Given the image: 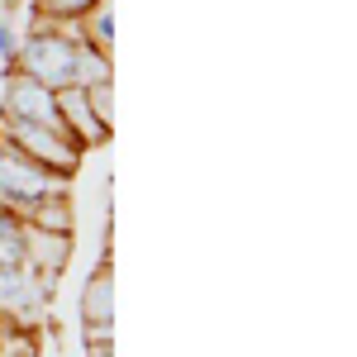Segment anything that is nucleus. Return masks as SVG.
I'll return each instance as SVG.
<instances>
[{
	"mask_svg": "<svg viewBox=\"0 0 357 357\" xmlns=\"http://www.w3.org/2000/svg\"><path fill=\"white\" fill-rule=\"evenodd\" d=\"M77 33H57V29H24V43L10 62V72H24L29 82L62 91L72 86V67H77Z\"/></svg>",
	"mask_w": 357,
	"mask_h": 357,
	"instance_id": "1",
	"label": "nucleus"
},
{
	"mask_svg": "<svg viewBox=\"0 0 357 357\" xmlns=\"http://www.w3.org/2000/svg\"><path fill=\"white\" fill-rule=\"evenodd\" d=\"M67 181H72V176H57V172H48V167H38L33 158H24L20 148L0 143V210L24 215L38 195L67 191Z\"/></svg>",
	"mask_w": 357,
	"mask_h": 357,
	"instance_id": "2",
	"label": "nucleus"
},
{
	"mask_svg": "<svg viewBox=\"0 0 357 357\" xmlns=\"http://www.w3.org/2000/svg\"><path fill=\"white\" fill-rule=\"evenodd\" d=\"M0 143L20 148L24 158H33L38 167H48L57 176H72L82 167V148L62 129H48V124H20V119H0Z\"/></svg>",
	"mask_w": 357,
	"mask_h": 357,
	"instance_id": "3",
	"label": "nucleus"
},
{
	"mask_svg": "<svg viewBox=\"0 0 357 357\" xmlns=\"http://www.w3.org/2000/svg\"><path fill=\"white\" fill-rule=\"evenodd\" d=\"M0 119H20V124H48V129H62V119H57V91L29 82L24 72H5Z\"/></svg>",
	"mask_w": 357,
	"mask_h": 357,
	"instance_id": "4",
	"label": "nucleus"
},
{
	"mask_svg": "<svg viewBox=\"0 0 357 357\" xmlns=\"http://www.w3.org/2000/svg\"><path fill=\"white\" fill-rule=\"evenodd\" d=\"M48 301L43 281L33 276V267H0V319H15V324H33L38 319V305Z\"/></svg>",
	"mask_w": 357,
	"mask_h": 357,
	"instance_id": "5",
	"label": "nucleus"
},
{
	"mask_svg": "<svg viewBox=\"0 0 357 357\" xmlns=\"http://www.w3.org/2000/svg\"><path fill=\"white\" fill-rule=\"evenodd\" d=\"M57 119H62V134L72 138L77 148H100L110 143V129L91 114V100H86V86H62L57 91Z\"/></svg>",
	"mask_w": 357,
	"mask_h": 357,
	"instance_id": "6",
	"label": "nucleus"
},
{
	"mask_svg": "<svg viewBox=\"0 0 357 357\" xmlns=\"http://www.w3.org/2000/svg\"><path fill=\"white\" fill-rule=\"evenodd\" d=\"M24 243H29V267L33 276L43 281V291H53L57 272L67 267V257H72V234H43V229H29L24 224Z\"/></svg>",
	"mask_w": 357,
	"mask_h": 357,
	"instance_id": "7",
	"label": "nucleus"
},
{
	"mask_svg": "<svg viewBox=\"0 0 357 357\" xmlns=\"http://www.w3.org/2000/svg\"><path fill=\"white\" fill-rule=\"evenodd\" d=\"M82 324H114V267L110 252L82 286Z\"/></svg>",
	"mask_w": 357,
	"mask_h": 357,
	"instance_id": "8",
	"label": "nucleus"
},
{
	"mask_svg": "<svg viewBox=\"0 0 357 357\" xmlns=\"http://www.w3.org/2000/svg\"><path fill=\"white\" fill-rule=\"evenodd\" d=\"M20 220L29 229H43V234H72L77 229V215H72V191H48L29 205Z\"/></svg>",
	"mask_w": 357,
	"mask_h": 357,
	"instance_id": "9",
	"label": "nucleus"
},
{
	"mask_svg": "<svg viewBox=\"0 0 357 357\" xmlns=\"http://www.w3.org/2000/svg\"><path fill=\"white\" fill-rule=\"evenodd\" d=\"M77 38L91 43V48H100V53H110L114 48V5L110 0H100L86 20H77Z\"/></svg>",
	"mask_w": 357,
	"mask_h": 357,
	"instance_id": "10",
	"label": "nucleus"
},
{
	"mask_svg": "<svg viewBox=\"0 0 357 357\" xmlns=\"http://www.w3.org/2000/svg\"><path fill=\"white\" fill-rule=\"evenodd\" d=\"M114 82L110 53L91 48V43H77V67H72V86H105Z\"/></svg>",
	"mask_w": 357,
	"mask_h": 357,
	"instance_id": "11",
	"label": "nucleus"
},
{
	"mask_svg": "<svg viewBox=\"0 0 357 357\" xmlns=\"http://www.w3.org/2000/svg\"><path fill=\"white\" fill-rule=\"evenodd\" d=\"M100 0H33V20H57V24H77L96 10Z\"/></svg>",
	"mask_w": 357,
	"mask_h": 357,
	"instance_id": "12",
	"label": "nucleus"
},
{
	"mask_svg": "<svg viewBox=\"0 0 357 357\" xmlns=\"http://www.w3.org/2000/svg\"><path fill=\"white\" fill-rule=\"evenodd\" d=\"M86 100H91V114H96L105 129H114V82H105V86H86Z\"/></svg>",
	"mask_w": 357,
	"mask_h": 357,
	"instance_id": "13",
	"label": "nucleus"
},
{
	"mask_svg": "<svg viewBox=\"0 0 357 357\" xmlns=\"http://www.w3.org/2000/svg\"><path fill=\"white\" fill-rule=\"evenodd\" d=\"M0 357H38L33 333H0Z\"/></svg>",
	"mask_w": 357,
	"mask_h": 357,
	"instance_id": "14",
	"label": "nucleus"
},
{
	"mask_svg": "<svg viewBox=\"0 0 357 357\" xmlns=\"http://www.w3.org/2000/svg\"><path fill=\"white\" fill-rule=\"evenodd\" d=\"M114 338V324H82V343H105Z\"/></svg>",
	"mask_w": 357,
	"mask_h": 357,
	"instance_id": "15",
	"label": "nucleus"
},
{
	"mask_svg": "<svg viewBox=\"0 0 357 357\" xmlns=\"http://www.w3.org/2000/svg\"><path fill=\"white\" fill-rule=\"evenodd\" d=\"M86 357H114V338H105V343H86Z\"/></svg>",
	"mask_w": 357,
	"mask_h": 357,
	"instance_id": "16",
	"label": "nucleus"
}]
</instances>
